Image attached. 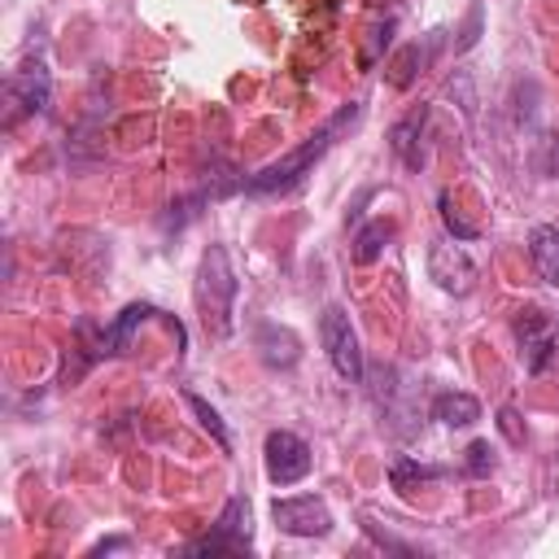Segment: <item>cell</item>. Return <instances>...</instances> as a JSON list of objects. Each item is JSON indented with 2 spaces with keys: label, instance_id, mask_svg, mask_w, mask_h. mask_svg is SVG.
I'll list each match as a JSON object with an SVG mask.
<instances>
[{
  "label": "cell",
  "instance_id": "obj_3",
  "mask_svg": "<svg viewBox=\"0 0 559 559\" xmlns=\"http://www.w3.org/2000/svg\"><path fill=\"white\" fill-rule=\"evenodd\" d=\"M319 341L328 349V362L336 367L341 380L358 384L362 380V345H358V332L345 314V306H323L319 314Z\"/></svg>",
  "mask_w": 559,
  "mask_h": 559
},
{
  "label": "cell",
  "instance_id": "obj_16",
  "mask_svg": "<svg viewBox=\"0 0 559 559\" xmlns=\"http://www.w3.org/2000/svg\"><path fill=\"white\" fill-rule=\"evenodd\" d=\"M258 345H262V358H266V362H280V367L297 362V336L284 332V328H275V323H266V328L258 332Z\"/></svg>",
  "mask_w": 559,
  "mask_h": 559
},
{
  "label": "cell",
  "instance_id": "obj_22",
  "mask_svg": "<svg viewBox=\"0 0 559 559\" xmlns=\"http://www.w3.org/2000/svg\"><path fill=\"white\" fill-rule=\"evenodd\" d=\"M127 546V537H114V542H100V546H92V555H105V550H122Z\"/></svg>",
  "mask_w": 559,
  "mask_h": 559
},
{
  "label": "cell",
  "instance_id": "obj_12",
  "mask_svg": "<svg viewBox=\"0 0 559 559\" xmlns=\"http://www.w3.org/2000/svg\"><path fill=\"white\" fill-rule=\"evenodd\" d=\"M144 319H157V310L153 306H144V301H131L105 332H100V354H122L127 349V341H131V332L144 323Z\"/></svg>",
  "mask_w": 559,
  "mask_h": 559
},
{
  "label": "cell",
  "instance_id": "obj_8",
  "mask_svg": "<svg viewBox=\"0 0 559 559\" xmlns=\"http://www.w3.org/2000/svg\"><path fill=\"white\" fill-rule=\"evenodd\" d=\"M428 275L437 280L441 293H454V297H467L476 288V262L459 245H450V240H432V249H428Z\"/></svg>",
  "mask_w": 559,
  "mask_h": 559
},
{
  "label": "cell",
  "instance_id": "obj_1",
  "mask_svg": "<svg viewBox=\"0 0 559 559\" xmlns=\"http://www.w3.org/2000/svg\"><path fill=\"white\" fill-rule=\"evenodd\" d=\"M358 122V105L349 100V105H341L319 131H310L293 153H284L280 162H271V166H262L258 175H249V179H240L236 188L240 192H249V197H271V192H288V188H297L310 170H314V162L336 144V135L345 131V127H354Z\"/></svg>",
  "mask_w": 559,
  "mask_h": 559
},
{
  "label": "cell",
  "instance_id": "obj_2",
  "mask_svg": "<svg viewBox=\"0 0 559 559\" xmlns=\"http://www.w3.org/2000/svg\"><path fill=\"white\" fill-rule=\"evenodd\" d=\"M236 293H240V280L231 271V258L223 245H210L201 253V271H197V306H201V319L214 336H227L231 332V310H236Z\"/></svg>",
  "mask_w": 559,
  "mask_h": 559
},
{
  "label": "cell",
  "instance_id": "obj_11",
  "mask_svg": "<svg viewBox=\"0 0 559 559\" xmlns=\"http://www.w3.org/2000/svg\"><path fill=\"white\" fill-rule=\"evenodd\" d=\"M528 262L546 284H559V227L542 223L528 231Z\"/></svg>",
  "mask_w": 559,
  "mask_h": 559
},
{
  "label": "cell",
  "instance_id": "obj_21",
  "mask_svg": "<svg viewBox=\"0 0 559 559\" xmlns=\"http://www.w3.org/2000/svg\"><path fill=\"white\" fill-rule=\"evenodd\" d=\"M498 428L507 432V441H511V445H524V424H520V415H515L511 406H502V411H498Z\"/></svg>",
  "mask_w": 559,
  "mask_h": 559
},
{
  "label": "cell",
  "instance_id": "obj_15",
  "mask_svg": "<svg viewBox=\"0 0 559 559\" xmlns=\"http://www.w3.org/2000/svg\"><path fill=\"white\" fill-rule=\"evenodd\" d=\"M389 240H393V223H389V218H371V223H362L358 236H354V262H358V266H371V262L384 253Z\"/></svg>",
  "mask_w": 559,
  "mask_h": 559
},
{
  "label": "cell",
  "instance_id": "obj_14",
  "mask_svg": "<svg viewBox=\"0 0 559 559\" xmlns=\"http://www.w3.org/2000/svg\"><path fill=\"white\" fill-rule=\"evenodd\" d=\"M445 476V467H432V463H415V459H393V467H389V480H393V489L402 493V498H411L419 485H428V480H441Z\"/></svg>",
  "mask_w": 559,
  "mask_h": 559
},
{
  "label": "cell",
  "instance_id": "obj_7",
  "mask_svg": "<svg viewBox=\"0 0 559 559\" xmlns=\"http://www.w3.org/2000/svg\"><path fill=\"white\" fill-rule=\"evenodd\" d=\"M48 96H52V79L44 70V61H31V66L13 70L9 83H4V100H9L4 127H13L17 114H44L48 109Z\"/></svg>",
  "mask_w": 559,
  "mask_h": 559
},
{
  "label": "cell",
  "instance_id": "obj_6",
  "mask_svg": "<svg viewBox=\"0 0 559 559\" xmlns=\"http://www.w3.org/2000/svg\"><path fill=\"white\" fill-rule=\"evenodd\" d=\"M271 520L280 533L288 537H328L332 533V511L323 498L314 493H297V498H275L271 502Z\"/></svg>",
  "mask_w": 559,
  "mask_h": 559
},
{
  "label": "cell",
  "instance_id": "obj_13",
  "mask_svg": "<svg viewBox=\"0 0 559 559\" xmlns=\"http://www.w3.org/2000/svg\"><path fill=\"white\" fill-rule=\"evenodd\" d=\"M432 419H441L445 428H467L480 419V402L472 393H459V389H445L432 397Z\"/></svg>",
  "mask_w": 559,
  "mask_h": 559
},
{
  "label": "cell",
  "instance_id": "obj_17",
  "mask_svg": "<svg viewBox=\"0 0 559 559\" xmlns=\"http://www.w3.org/2000/svg\"><path fill=\"white\" fill-rule=\"evenodd\" d=\"M183 402L192 406V415L201 419V428H205V432L214 437V445H218L223 454H231V432H227V424H223V415H218V411H214V406H210V402H205L201 393H192V389L183 393Z\"/></svg>",
  "mask_w": 559,
  "mask_h": 559
},
{
  "label": "cell",
  "instance_id": "obj_4",
  "mask_svg": "<svg viewBox=\"0 0 559 559\" xmlns=\"http://www.w3.org/2000/svg\"><path fill=\"white\" fill-rule=\"evenodd\" d=\"M249 550V498H227V507L218 511V520L210 524L205 537L188 542L183 555H240Z\"/></svg>",
  "mask_w": 559,
  "mask_h": 559
},
{
  "label": "cell",
  "instance_id": "obj_5",
  "mask_svg": "<svg viewBox=\"0 0 559 559\" xmlns=\"http://www.w3.org/2000/svg\"><path fill=\"white\" fill-rule=\"evenodd\" d=\"M262 459H266V476H271L275 485H297V480H306V476H310V467H314L310 445H306L297 432H288V428L266 432Z\"/></svg>",
  "mask_w": 559,
  "mask_h": 559
},
{
  "label": "cell",
  "instance_id": "obj_19",
  "mask_svg": "<svg viewBox=\"0 0 559 559\" xmlns=\"http://www.w3.org/2000/svg\"><path fill=\"white\" fill-rule=\"evenodd\" d=\"M437 205H441V223H445V231H454V240H472V236L480 231L476 223H463V218H459V210H454L450 192H441V197H437Z\"/></svg>",
  "mask_w": 559,
  "mask_h": 559
},
{
  "label": "cell",
  "instance_id": "obj_20",
  "mask_svg": "<svg viewBox=\"0 0 559 559\" xmlns=\"http://www.w3.org/2000/svg\"><path fill=\"white\" fill-rule=\"evenodd\" d=\"M415 61H424V52H419V44H411L397 61H393V70H389V83L393 87H411V79H415Z\"/></svg>",
  "mask_w": 559,
  "mask_h": 559
},
{
  "label": "cell",
  "instance_id": "obj_10",
  "mask_svg": "<svg viewBox=\"0 0 559 559\" xmlns=\"http://www.w3.org/2000/svg\"><path fill=\"white\" fill-rule=\"evenodd\" d=\"M424 118H428V109L419 105V109H411L406 118H397V122H393V131H389V148L402 157V166H406V170H419V166H424V153H419Z\"/></svg>",
  "mask_w": 559,
  "mask_h": 559
},
{
  "label": "cell",
  "instance_id": "obj_9",
  "mask_svg": "<svg viewBox=\"0 0 559 559\" xmlns=\"http://www.w3.org/2000/svg\"><path fill=\"white\" fill-rule=\"evenodd\" d=\"M515 341H520V349H524L528 371H533V376L546 371V362H550V354H555V336H550V323H546L542 310H520V319H515Z\"/></svg>",
  "mask_w": 559,
  "mask_h": 559
},
{
  "label": "cell",
  "instance_id": "obj_18",
  "mask_svg": "<svg viewBox=\"0 0 559 559\" xmlns=\"http://www.w3.org/2000/svg\"><path fill=\"white\" fill-rule=\"evenodd\" d=\"M463 472H467L472 480H485V476L493 472V445H489V441H472V445H467V459H463Z\"/></svg>",
  "mask_w": 559,
  "mask_h": 559
}]
</instances>
